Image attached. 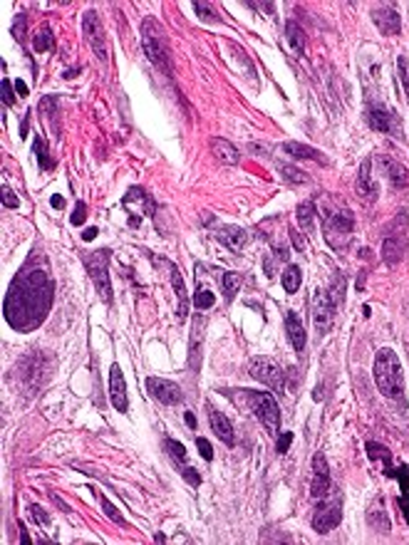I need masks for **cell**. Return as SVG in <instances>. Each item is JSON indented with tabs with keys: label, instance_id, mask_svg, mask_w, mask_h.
Returning <instances> with one entry per match:
<instances>
[{
	"label": "cell",
	"instance_id": "f6af8a7d",
	"mask_svg": "<svg viewBox=\"0 0 409 545\" xmlns=\"http://www.w3.org/2000/svg\"><path fill=\"white\" fill-rule=\"evenodd\" d=\"M30 511H33V516L38 518L40 523H48V516H45L43 508H40V506H33V508H30Z\"/></svg>",
	"mask_w": 409,
	"mask_h": 545
},
{
	"label": "cell",
	"instance_id": "b9f144b4",
	"mask_svg": "<svg viewBox=\"0 0 409 545\" xmlns=\"http://www.w3.org/2000/svg\"><path fill=\"white\" fill-rule=\"evenodd\" d=\"M82 223H85V204H82V201H77L75 214H72V226H82Z\"/></svg>",
	"mask_w": 409,
	"mask_h": 545
},
{
	"label": "cell",
	"instance_id": "83f0119b",
	"mask_svg": "<svg viewBox=\"0 0 409 545\" xmlns=\"http://www.w3.org/2000/svg\"><path fill=\"white\" fill-rule=\"evenodd\" d=\"M300 283H303V273H300V268L286 266V271H283V288H286V293H298Z\"/></svg>",
	"mask_w": 409,
	"mask_h": 545
},
{
	"label": "cell",
	"instance_id": "7bdbcfd3",
	"mask_svg": "<svg viewBox=\"0 0 409 545\" xmlns=\"http://www.w3.org/2000/svg\"><path fill=\"white\" fill-rule=\"evenodd\" d=\"M3 105L5 107H13L15 105V97H13V90H10V82L3 80Z\"/></svg>",
	"mask_w": 409,
	"mask_h": 545
},
{
	"label": "cell",
	"instance_id": "60d3db41",
	"mask_svg": "<svg viewBox=\"0 0 409 545\" xmlns=\"http://www.w3.org/2000/svg\"><path fill=\"white\" fill-rule=\"evenodd\" d=\"M196 446H199L201 456H204L206 461L214 459V449H211V444H209V441H206V439H201V436H199V439H196Z\"/></svg>",
	"mask_w": 409,
	"mask_h": 545
},
{
	"label": "cell",
	"instance_id": "44dd1931",
	"mask_svg": "<svg viewBox=\"0 0 409 545\" xmlns=\"http://www.w3.org/2000/svg\"><path fill=\"white\" fill-rule=\"evenodd\" d=\"M380 166L385 169V176L390 179V184L395 186V189H407V186H409V174H407L405 166L397 164L395 159H387V157L380 159Z\"/></svg>",
	"mask_w": 409,
	"mask_h": 545
},
{
	"label": "cell",
	"instance_id": "9a60e30c",
	"mask_svg": "<svg viewBox=\"0 0 409 545\" xmlns=\"http://www.w3.org/2000/svg\"><path fill=\"white\" fill-rule=\"evenodd\" d=\"M372 20H375V25L380 28L382 35H400L402 20L395 8H377L375 13H372Z\"/></svg>",
	"mask_w": 409,
	"mask_h": 545
},
{
	"label": "cell",
	"instance_id": "836d02e7",
	"mask_svg": "<svg viewBox=\"0 0 409 545\" xmlns=\"http://www.w3.org/2000/svg\"><path fill=\"white\" fill-rule=\"evenodd\" d=\"M397 70H400V80L405 85V95L409 100V60L405 55H400V60H397Z\"/></svg>",
	"mask_w": 409,
	"mask_h": 545
},
{
	"label": "cell",
	"instance_id": "ac0fdd59",
	"mask_svg": "<svg viewBox=\"0 0 409 545\" xmlns=\"http://www.w3.org/2000/svg\"><path fill=\"white\" fill-rule=\"evenodd\" d=\"M357 194H360L365 201H375V196H377V184H375V179H372L370 159H365V162L360 164V174H357Z\"/></svg>",
	"mask_w": 409,
	"mask_h": 545
},
{
	"label": "cell",
	"instance_id": "8d00e7d4",
	"mask_svg": "<svg viewBox=\"0 0 409 545\" xmlns=\"http://www.w3.org/2000/svg\"><path fill=\"white\" fill-rule=\"evenodd\" d=\"M194 10L201 15V20H206V23H216V20H219L216 18V10L206 3H194Z\"/></svg>",
	"mask_w": 409,
	"mask_h": 545
},
{
	"label": "cell",
	"instance_id": "ffe728a7",
	"mask_svg": "<svg viewBox=\"0 0 409 545\" xmlns=\"http://www.w3.org/2000/svg\"><path fill=\"white\" fill-rule=\"evenodd\" d=\"M286 330H288V340H291L293 350L295 352H303L305 350V342H308V332H305L303 323H300L298 313H288L286 315Z\"/></svg>",
	"mask_w": 409,
	"mask_h": 545
},
{
	"label": "cell",
	"instance_id": "1f68e13d",
	"mask_svg": "<svg viewBox=\"0 0 409 545\" xmlns=\"http://www.w3.org/2000/svg\"><path fill=\"white\" fill-rule=\"evenodd\" d=\"M53 45H55V38H53V33H50V28H43L38 35H35V40H33V48L38 50V53L53 50Z\"/></svg>",
	"mask_w": 409,
	"mask_h": 545
},
{
	"label": "cell",
	"instance_id": "d4e9b609",
	"mask_svg": "<svg viewBox=\"0 0 409 545\" xmlns=\"http://www.w3.org/2000/svg\"><path fill=\"white\" fill-rule=\"evenodd\" d=\"M169 271H172V285L176 290V298H179V320H186V315H189V295H186V285H184V280H181L179 268L172 266Z\"/></svg>",
	"mask_w": 409,
	"mask_h": 545
},
{
	"label": "cell",
	"instance_id": "7402d4cb",
	"mask_svg": "<svg viewBox=\"0 0 409 545\" xmlns=\"http://www.w3.org/2000/svg\"><path fill=\"white\" fill-rule=\"evenodd\" d=\"M211 154H214V157L226 166H236L238 159H241V154H238V149L234 147V144L226 142V139H219V137L211 139Z\"/></svg>",
	"mask_w": 409,
	"mask_h": 545
},
{
	"label": "cell",
	"instance_id": "52a82bcc",
	"mask_svg": "<svg viewBox=\"0 0 409 545\" xmlns=\"http://www.w3.org/2000/svg\"><path fill=\"white\" fill-rule=\"evenodd\" d=\"M85 266L92 283L97 285L105 303H112V285H110V251H95L92 256H85Z\"/></svg>",
	"mask_w": 409,
	"mask_h": 545
},
{
	"label": "cell",
	"instance_id": "484cf974",
	"mask_svg": "<svg viewBox=\"0 0 409 545\" xmlns=\"http://www.w3.org/2000/svg\"><path fill=\"white\" fill-rule=\"evenodd\" d=\"M387 474H392L397 481H400V506H402V513H405V521L409 523V469L407 466H402L400 471H387Z\"/></svg>",
	"mask_w": 409,
	"mask_h": 545
},
{
	"label": "cell",
	"instance_id": "9c48e42d",
	"mask_svg": "<svg viewBox=\"0 0 409 545\" xmlns=\"http://www.w3.org/2000/svg\"><path fill=\"white\" fill-rule=\"evenodd\" d=\"M248 372H251V377H256L258 382L266 384V387L271 389L283 387V372L281 367H278V362L271 360V357H251Z\"/></svg>",
	"mask_w": 409,
	"mask_h": 545
},
{
	"label": "cell",
	"instance_id": "603a6c76",
	"mask_svg": "<svg viewBox=\"0 0 409 545\" xmlns=\"http://www.w3.org/2000/svg\"><path fill=\"white\" fill-rule=\"evenodd\" d=\"M286 43H288V48H291L293 55H305L308 38H305V30L300 28L298 23H288L286 25Z\"/></svg>",
	"mask_w": 409,
	"mask_h": 545
},
{
	"label": "cell",
	"instance_id": "6da1fadb",
	"mask_svg": "<svg viewBox=\"0 0 409 545\" xmlns=\"http://www.w3.org/2000/svg\"><path fill=\"white\" fill-rule=\"evenodd\" d=\"M53 300V283L40 271H23L5 298V318L18 330H28L45 320Z\"/></svg>",
	"mask_w": 409,
	"mask_h": 545
},
{
	"label": "cell",
	"instance_id": "ba28073f",
	"mask_svg": "<svg viewBox=\"0 0 409 545\" xmlns=\"http://www.w3.org/2000/svg\"><path fill=\"white\" fill-rule=\"evenodd\" d=\"M335 308H338V303H335V298L330 293H325V290H318V293L313 295L310 313H313V323H315V327H318L320 335H325V332L333 327Z\"/></svg>",
	"mask_w": 409,
	"mask_h": 545
},
{
	"label": "cell",
	"instance_id": "4316f807",
	"mask_svg": "<svg viewBox=\"0 0 409 545\" xmlns=\"http://www.w3.org/2000/svg\"><path fill=\"white\" fill-rule=\"evenodd\" d=\"M313 223H315V204L303 201V204L298 206V226L303 228L305 233H310L313 231Z\"/></svg>",
	"mask_w": 409,
	"mask_h": 545
},
{
	"label": "cell",
	"instance_id": "e575fe53",
	"mask_svg": "<svg viewBox=\"0 0 409 545\" xmlns=\"http://www.w3.org/2000/svg\"><path fill=\"white\" fill-rule=\"evenodd\" d=\"M100 501H102V508H105V513H107V518H112V521L117 523V526H127V521H124L122 516H119V511L115 506L110 503V498H105V496H100Z\"/></svg>",
	"mask_w": 409,
	"mask_h": 545
},
{
	"label": "cell",
	"instance_id": "d6986e66",
	"mask_svg": "<svg viewBox=\"0 0 409 545\" xmlns=\"http://www.w3.org/2000/svg\"><path fill=\"white\" fill-rule=\"evenodd\" d=\"M216 238H219L226 248H231V251H243L248 243V233L238 226H221L219 231H216Z\"/></svg>",
	"mask_w": 409,
	"mask_h": 545
},
{
	"label": "cell",
	"instance_id": "816d5d0a",
	"mask_svg": "<svg viewBox=\"0 0 409 545\" xmlns=\"http://www.w3.org/2000/svg\"><path fill=\"white\" fill-rule=\"evenodd\" d=\"M184 419H186V424H189L191 429H196V417H194V414H191V412H186V417H184Z\"/></svg>",
	"mask_w": 409,
	"mask_h": 545
},
{
	"label": "cell",
	"instance_id": "bcb514c9",
	"mask_svg": "<svg viewBox=\"0 0 409 545\" xmlns=\"http://www.w3.org/2000/svg\"><path fill=\"white\" fill-rule=\"evenodd\" d=\"M97 238V228H85V233H82V241H95Z\"/></svg>",
	"mask_w": 409,
	"mask_h": 545
},
{
	"label": "cell",
	"instance_id": "30bf717a",
	"mask_svg": "<svg viewBox=\"0 0 409 545\" xmlns=\"http://www.w3.org/2000/svg\"><path fill=\"white\" fill-rule=\"evenodd\" d=\"M82 30H85L87 35V43L92 45V53L100 57V60H107V38H105V30H102L97 10H87L85 18H82Z\"/></svg>",
	"mask_w": 409,
	"mask_h": 545
},
{
	"label": "cell",
	"instance_id": "7c38bea8",
	"mask_svg": "<svg viewBox=\"0 0 409 545\" xmlns=\"http://www.w3.org/2000/svg\"><path fill=\"white\" fill-rule=\"evenodd\" d=\"M147 389L152 397H157L162 404H167V407H172V404H179L181 399H184V392H181V387L172 380H162V377H149L147 380Z\"/></svg>",
	"mask_w": 409,
	"mask_h": 545
},
{
	"label": "cell",
	"instance_id": "c3c4849f",
	"mask_svg": "<svg viewBox=\"0 0 409 545\" xmlns=\"http://www.w3.org/2000/svg\"><path fill=\"white\" fill-rule=\"evenodd\" d=\"M30 114H33V112H28V114H25V119H23V127H20V137H28V122H30Z\"/></svg>",
	"mask_w": 409,
	"mask_h": 545
},
{
	"label": "cell",
	"instance_id": "74e56055",
	"mask_svg": "<svg viewBox=\"0 0 409 545\" xmlns=\"http://www.w3.org/2000/svg\"><path fill=\"white\" fill-rule=\"evenodd\" d=\"M167 449H169V454H172L176 461H184L186 459V449H184V444H179V441L169 439L167 441Z\"/></svg>",
	"mask_w": 409,
	"mask_h": 545
},
{
	"label": "cell",
	"instance_id": "f907efd6",
	"mask_svg": "<svg viewBox=\"0 0 409 545\" xmlns=\"http://www.w3.org/2000/svg\"><path fill=\"white\" fill-rule=\"evenodd\" d=\"M20 531H23V533H20V541H23L25 545H30V543H33V541H30V536H28V531H25V526H23V523H20Z\"/></svg>",
	"mask_w": 409,
	"mask_h": 545
},
{
	"label": "cell",
	"instance_id": "cb8c5ba5",
	"mask_svg": "<svg viewBox=\"0 0 409 545\" xmlns=\"http://www.w3.org/2000/svg\"><path fill=\"white\" fill-rule=\"evenodd\" d=\"M281 149L288 154V157H293V159H315V162L325 164V157H323V154H320L318 149H313V147H305V144H298V142H286Z\"/></svg>",
	"mask_w": 409,
	"mask_h": 545
},
{
	"label": "cell",
	"instance_id": "ab89813d",
	"mask_svg": "<svg viewBox=\"0 0 409 545\" xmlns=\"http://www.w3.org/2000/svg\"><path fill=\"white\" fill-rule=\"evenodd\" d=\"M25 23H28V18H25V15H20L18 23L13 25V35H15V40H18V43H23V40H25Z\"/></svg>",
	"mask_w": 409,
	"mask_h": 545
},
{
	"label": "cell",
	"instance_id": "f1b7e54d",
	"mask_svg": "<svg viewBox=\"0 0 409 545\" xmlns=\"http://www.w3.org/2000/svg\"><path fill=\"white\" fill-rule=\"evenodd\" d=\"M214 303H216V298H214V293H211V288H204V285H199V288H196V293H194L196 310H211V308H214Z\"/></svg>",
	"mask_w": 409,
	"mask_h": 545
},
{
	"label": "cell",
	"instance_id": "277c9868",
	"mask_svg": "<svg viewBox=\"0 0 409 545\" xmlns=\"http://www.w3.org/2000/svg\"><path fill=\"white\" fill-rule=\"evenodd\" d=\"M352 214L350 211H333L325 209L323 211V231H325V241L333 248H345L352 238Z\"/></svg>",
	"mask_w": 409,
	"mask_h": 545
},
{
	"label": "cell",
	"instance_id": "3957f363",
	"mask_svg": "<svg viewBox=\"0 0 409 545\" xmlns=\"http://www.w3.org/2000/svg\"><path fill=\"white\" fill-rule=\"evenodd\" d=\"M142 48L144 53H147L149 62H154L157 67H162V70H169V40H167V33H164V28L157 23L154 18H147L142 23Z\"/></svg>",
	"mask_w": 409,
	"mask_h": 545
},
{
	"label": "cell",
	"instance_id": "7dc6e473",
	"mask_svg": "<svg viewBox=\"0 0 409 545\" xmlns=\"http://www.w3.org/2000/svg\"><path fill=\"white\" fill-rule=\"evenodd\" d=\"M15 90H18V95H20V97H25V95H28V85H25L23 80H18V82H15Z\"/></svg>",
	"mask_w": 409,
	"mask_h": 545
},
{
	"label": "cell",
	"instance_id": "d590c367",
	"mask_svg": "<svg viewBox=\"0 0 409 545\" xmlns=\"http://www.w3.org/2000/svg\"><path fill=\"white\" fill-rule=\"evenodd\" d=\"M179 471H181V476H184V479L189 481L191 486H199V484H201V476L196 474L194 466H186L184 461H179Z\"/></svg>",
	"mask_w": 409,
	"mask_h": 545
},
{
	"label": "cell",
	"instance_id": "2e32d148",
	"mask_svg": "<svg viewBox=\"0 0 409 545\" xmlns=\"http://www.w3.org/2000/svg\"><path fill=\"white\" fill-rule=\"evenodd\" d=\"M209 424H211V432L219 436L226 446H234V441H236L234 427H231V422L226 419V414H221L216 407H209Z\"/></svg>",
	"mask_w": 409,
	"mask_h": 545
},
{
	"label": "cell",
	"instance_id": "d6a6232c",
	"mask_svg": "<svg viewBox=\"0 0 409 545\" xmlns=\"http://www.w3.org/2000/svg\"><path fill=\"white\" fill-rule=\"evenodd\" d=\"M278 169L283 171V176H286L288 181H293V184H305L308 181V176L303 174L300 169H295V166H286V164H281Z\"/></svg>",
	"mask_w": 409,
	"mask_h": 545
},
{
	"label": "cell",
	"instance_id": "f35d334b",
	"mask_svg": "<svg viewBox=\"0 0 409 545\" xmlns=\"http://www.w3.org/2000/svg\"><path fill=\"white\" fill-rule=\"evenodd\" d=\"M3 204L8 206V209H18L20 206L18 196H15V191L10 189V186H3Z\"/></svg>",
	"mask_w": 409,
	"mask_h": 545
},
{
	"label": "cell",
	"instance_id": "5bb4252c",
	"mask_svg": "<svg viewBox=\"0 0 409 545\" xmlns=\"http://www.w3.org/2000/svg\"><path fill=\"white\" fill-rule=\"evenodd\" d=\"M110 402L117 412H127V384H124V375L119 370V365H112L110 370Z\"/></svg>",
	"mask_w": 409,
	"mask_h": 545
},
{
	"label": "cell",
	"instance_id": "4dcf8cb0",
	"mask_svg": "<svg viewBox=\"0 0 409 545\" xmlns=\"http://www.w3.org/2000/svg\"><path fill=\"white\" fill-rule=\"evenodd\" d=\"M35 157H38V164H40V169H53V159L48 157V144H45V139L43 137H35Z\"/></svg>",
	"mask_w": 409,
	"mask_h": 545
},
{
	"label": "cell",
	"instance_id": "4fadbf2b",
	"mask_svg": "<svg viewBox=\"0 0 409 545\" xmlns=\"http://www.w3.org/2000/svg\"><path fill=\"white\" fill-rule=\"evenodd\" d=\"M367 124H370L375 132H392V129H400L395 112L382 107V105H367Z\"/></svg>",
	"mask_w": 409,
	"mask_h": 545
},
{
	"label": "cell",
	"instance_id": "ee69618b",
	"mask_svg": "<svg viewBox=\"0 0 409 545\" xmlns=\"http://www.w3.org/2000/svg\"><path fill=\"white\" fill-rule=\"evenodd\" d=\"M291 441H293V434H291V432L283 434L281 441H278V454H286V449L291 446Z\"/></svg>",
	"mask_w": 409,
	"mask_h": 545
},
{
	"label": "cell",
	"instance_id": "8fae6325",
	"mask_svg": "<svg viewBox=\"0 0 409 545\" xmlns=\"http://www.w3.org/2000/svg\"><path fill=\"white\" fill-rule=\"evenodd\" d=\"M330 491H333V486H330V466L328 461H325L323 451H318L313 459V486H310V496H313L315 501H320V498H325Z\"/></svg>",
	"mask_w": 409,
	"mask_h": 545
},
{
	"label": "cell",
	"instance_id": "e0dca14e",
	"mask_svg": "<svg viewBox=\"0 0 409 545\" xmlns=\"http://www.w3.org/2000/svg\"><path fill=\"white\" fill-rule=\"evenodd\" d=\"M407 256V238L405 236H390L382 243V261L387 266H397Z\"/></svg>",
	"mask_w": 409,
	"mask_h": 545
},
{
	"label": "cell",
	"instance_id": "f546056e",
	"mask_svg": "<svg viewBox=\"0 0 409 545\" xmlns=\"http://www.w3.org/2000/svg\"><path fill=\"white\" fill-rule=\"evenodd\" d=\"M241 283H243V278L238 273H224V278H221V285H224V293H226V298L229 300H234L236 298V293L241 290Z\"/></svg>",
	"mask_w": 409,
	"mask_h": 545
},
{
	"label": "cell",
	"instance_id": "681fc988",
	"mask_svg": "<svg viewBox=\"0 0 409 545\" xmlns=\"http://www.w3.org/2000/svg\"><path fill=\"white\" fill-rule=\"evenodd\" d=\"M50 204H53L55 209H65V199H62V196H53V199H50Z\"/></svg>",
	"mask_w": 409,
	"mask_h": 545
},
{
	"label": "cell",
	"instance_id": "8992f818",
	"mask_svg": "<svg viewBox=\"0 0 409 545\" xmlns=\"http://www.w3.org/2000/svg\"><path fill=\"white\" fill-rule=\"evenodd\" d=\"M343 521V503H340V493L330 491L325 498L318 501V508L313 513V531L318 533H330L340 526Z\"/></svg>",
	"mask_w": 409,
	"mask_h": 545
},
{
	"label": "cell",
	"instance_id": "7a4b0ae2",
	"mask_svg": "<svg viewBox=\"0 0 409 545\" xmlns=\"http://www.w3.org/2000/svg\"><path fill=\"white\" fill-rule=\"evenodd\" d=\"M375 382L380 387V392L390 399H402L405 397V372H402L400 357L390 347L377 350L375 357Z\"/></svg>",
	"mask_w": 409,
	"mask_h": 545
},
{
	"label": "cell",
	"instance_id": "5b68a950",
	"mask_svg": "<svg viewBox=\"0 0 409 545\" xmlns=\"http://www.w3.org/2000/svg\"><path fill=\"white\" fill-rule=\"evenodd\" d=\"M248 404H251L258 422L263 424V429L276 436L281 429V407H278L276 397L268 392H248Z\"/></svg>",
	"mask_w": 409,
	"mask_h": 545
}]
</instances>
